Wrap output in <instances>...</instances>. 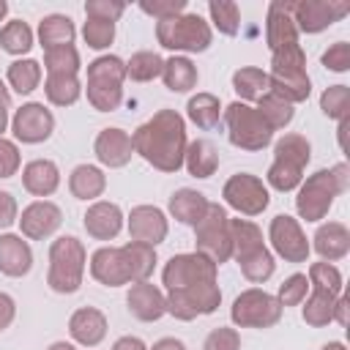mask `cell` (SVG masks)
<instances>
[{"label":"cell","mask_w":350,"mask_h":350,"mask_svg":"<svg viewBox=\"0 0 350 350\" xmlns=\"http://www.w3.org/2000/svg\"><path fill=\"white\" fill-rule=\"evenodd\" d=\"M265 41L271 49L268 90L290 104H301L312 93L306 55L298 44V30L290 16V0H273L265 16Z\"/></svg>","instance_id":"obj_1"},{"label":"cell","mask_w":350,"mask_h":350,"mask_svg":"<svg viewBox=\"0 0 350 350\" xmlns=\"http://www.w3.org/2000/svg\"><path fill=\"white\" fill-rule=\"evenodd\" d=\"M134 153H139L159 172H178L186 153V120L178 109H159L150 120L134 129L131 134Z\"/></svg>","instance_id":"obj_2"},{"label":"cell","mask_w":350,"mask_h":350,"mask_svg":"<svg viewBox=\"0 0 350 350\" xmlns=\"http://www.w3.org/2000/svg\"><path fill=\"white\" fill-rule=\"evenodd\" d=\"M230 238L232 257L241 265V273L254 284L268 282L276 271V260L262 241V230L249 219H230Z\"/></svg>","instance_id":"obj_3"},{"label":"cell","mask_w":350,"mask_h":350,"mask_svg":"<svg viewBox=\"0 0 350 350\" xmlns=\"http://www.w3.org/2000/svg\"><path fill=\"white\" fill-rule=\"evenodd\" d=\"M85 265H88V252H85L82 241L74 235H60L49 246L46 284L60 295H71L82 287Z\"/></svg>","instance_id":"obj_4"},{"label":"cell","mask_w":350,"mask_h":350,"mask_svg":"<svg viewBox=\"0 0 350 350\" xmlns=\"http://www.w3.org/2000/svg\"><path fill=\"white\" fill-rule=\"evenodd\" d=\"M312 159V145L304 134H284L273 145V161L265 172V180L276 191H293L304 180V170Z\"/></svg>","instance_id":"obj_5"},{"label":"cell","mask_w":350,"mask_h":350,"mask_svg":"<svg viewBox=\"0 0 350 350\" xmlns=\"http://www.w3.org/2000/svg\"><path fill=\"white\" fill-rule=\"evenodd\" d=\"M123 79H126V60L118 55H101L88 63V101L98 112H115L123 101Z\"/></svg>","instance_id":"obj_6"},{"label":"cell","mask_w":350,"mask_h":350,"mask_svg":"<svg viewBox=\"0 0 350 350\" xmlns=\"http://www.w3.org/2000/svg\"><path fill=\"white\" fill-rule=\"evenodd\" d=\"M156 41L170 52H205L213 41L211 25L200 14H178L156 22Z\"/></svg>","instance_id":"obj_7"},{"label":"cell","mask_w":350,"mask_h":350,"mask_svg":"<svg viewBox=\"0 0 350 350\" xmlns=\"http://www.w3.org/2000/svg\"><path fill=\"white\" fill-rule=\"evenodd\" d=\"M224 112V126H227V139L241 148V150H262L273 142V129L262 120V115L243 104V101H232L227 104Z\"/></svg>","instance_id":"obj_8"},{"label":"cell","mask_w":350,"mask_h":350,"mask_svg":"<svg viewBox=\"0 0 350 350\" xmlns=\"http://www.w3.org/2000/svg\"><path fill=\"white\" fill-rule=\"evenodd\" d=\"M194 252L205 254L213 265H221L232 257V238H230V216L227 208L219 202H208L205 216L194 224Z\"/></svg>","instance_id":"obj_9"},{"label":"cell","mask_w":350,"mask_h":350,"mask_svg":"<svg viewBox=\"0 0 350 350\" xmlns=\"http://www.w3.org/2000/svg\"><path fill=\"white\" fill-rule=\"evenodd\" d=\"M284 306L279 304L276 295L260 290V287H249L241 295H235L232 306H230V320L238 328H271L282 320Z\"/></svg>","instance_id":"obj_10"},{"label":"cell","mask_w":350,"mask_h":350,"mask_svg":"<svg viewBox=\"0 0 350 350\" xmlns=\"http://www.w3.org/2000/svg\"><path fill=\"white\" fill-rule=\"evenodd\" d=\"M345 194L334 178L331 170H317L312 172L306 180H301L298 186V197H295V211L304 221H320L328 216L334 200Z\"/></svg>","instance_id":"obj_11"},{"label":"cell","mask_w":350,"mask_h":350,"mask_svg":"<svg viewBox=\"0 0 350 350\" xmlns=\"http://www.w3.org/2000/svg\"><path fill=\"white\" fill-rule=\"evenodd\" d=\"M167 301V314H172L175 320H194L202 314H213L221 304V290L216 284V279L211 282H200V284H189L180 290H170L164 295Z\"/></svg>","instance_id":"obj_12"},{"label":"cell","mask_w":350,"mask_h":350,"mask_svg":"<svg viewBox=\"0 0 350 350\" xmlns=\"http://www.w3.org/2000/svg\"><path fill=\"white\" fill-rule=\"evenodd\" d=\"M221 197H224V202L232 211H238L243 216H260L268 208V202H271L268 186L257 175H252V172L230 175L224 180V186H221Z\"/></svg>","instance_id":"obj_13"},{"label":"cell","mask_w":350,"mask_h":350,"mask_svg":"<svg viewBox=\"0 0 350 350\" xmlns=\"http://www.w3.org/2000/svg\"><path fill=\"white\" fill-rule=\"evenodd\" d=\"M219 265H213L205 254L200 252H186V254H172L161 271V282L170 290H180L189 284H200V282H211L216 279Z\"/></svg>","instance_id":"obj_14"},{"label":"cell","mask_w":350,"mask_h":350,"mask_svg":"<svg viewBox=\"0 0 350 350\" xmlns=\"http://www.w3.org/2000/svg\"><path fill=\"white\" fill-rule=\"evenodd\" d=\"M350 14V3H336V0H295L290 3V16L295 22L298 33H320L331 27L334 22L345 19Z\"/></svg>","instance_id":"obj_15"},{"label":"cell","mask_w":350,"mask_h":350,"mask_svg":"<svg viewBox=\"0 0 350 350\" xmlns=\"http://www.w3.org/2000/svg\"><path fill=\"white\" fill-rule=\"evenodd\" d=\"M268 238H271V246L273 252L284 260V262H306L309 260V252H312V243L306 241L298 219L287 216V213H279L271 219V227H268Z\"/></svg>","instance_id":"obj_16"},{"label":"cell","mask_w":350,"mask_h":350,"mask_svg":"<svg viewBox=\"0 0 350 350\" xmlns=\"http://www.w3.org/2000/svg\"><path fill=\"white\" fill-rule=\"evenodd\" d=\"M11 131L19 142L25 145H38L46 142L55 131V115L41 104V101H27L22 104L14 118H11Z\"/></svg>","instance_id":"obj_17"},{"label":"cell","mask_w":350,"mask_h":350,"mask_svg":"<svg viewBox=\"0 0 350 350\" xmlns=\"http://www.w3.org/2000/svg\"><path fill=\"white\" fill-rule=\"evenodd\" d=\"M90 276L104 287L134 284L131 262L123 246H101L90 254Z\"/></svg>","instance_id":"obj_18"},{"label":"cell","mask_w":350,"mask_h":350,"mask_svg":"<svg viewBox=\"0 0 350 350\" xmlns=\"http://www.w3.org/2000/svg\"><path fill=\"white\" fill-rule=\"evenodd\" d=\"M16 221H19V230L25 238L44 241L63 224V211L49 200H36L22 211V216Z\"/></svg>","instance_id":"obj_19"},{"label":"cell","mask_w":350,"mask_h":350,"mask_svg":"<svg viewBox=\"0 0 350 350\" xmlns=\"http://www.w3.org/2000/svg\"><path fill=\"white\" fill-rule=\"evenodd\" d=\"M170 232V221L164 216L161 208L156 205H137L129 213V235L131 241L148 243V246H159Z\"/></svg>","instance_id":"obj_20"},{"label":"cell","mask_w":350,"mask_h":350,"mask_svg":"<svg viewBox=\"0 0 350 350\" xmlns=\"http://www.w3.org/2000/svg\"><path fill=\"white\" fill-rule=\"evenodd\" d=\"M93 153L96 159L109 167V170H118V167H126L134 156V145H131V134L118 129V126H109V129H101L96 142H93Z\"/></svg>","instance_id":"obj_21"},{"label":"cell","mask_w":350,"mask_h":350,"mask_svg":"<svg viewBox=\"0 0 350 350\" xmlns=\"http://www.w3.org/2000/svg\"><path fill=\"white\" fill-rule=\"evenodd\" d=\"M82 224H85V230H88L90 238H96V241H112L123 230V211H120L118 202L96 200L85 211Z\"/></svg>","instance_id":"obj_22"},{"label":"cell","mask_w":350,"mask_h":350,"mask_svg":"<svg viewBox=\"0 0 350 350\" xmlns=\"http://www.w3.org/2000/svg\"><path fill=\"white\" fill-rule=\"evenodd\" d=\"M126 304H129V312L142 320V323H156L159 317L167 314V301H164V293L153 284V282H134L129 295H126Z\"/></svg>","instance_id":"obj_23"},{"label":"cell","mask_w":350,"mask_h":350,"mask_svg":"<svg viewBox=\"0 0 350 350\" xmlns=\"http://www.w3.org/2000/svg\"><path fill=\"white\" fill-rule=\"evenodd\" d=\"M107 317L101 309L96 306H79L71 317H68V334L77 345L82 347H96L104 336H107Z\"/></svg>","instance_id":"obj_24"},{"label":"cell","mask_w":350,"mask_h":350,"mask_svg":"<svg viewBox=\"0 0 350 350\" xmlns=\"http://www.w3.org/2000/svg\"><path fill=\"white\" fill-rule=\"evenodd\" d=\"M33 268V249L22 235L3 232L0 235V271L5 276H25Z\"/></svg>","instance_id":"obj_25"},{"label":"cell","mask_w":350,"mask_h":350,"mask_svg":"<svg viewBox=\"0 0 350 350\" xmlns=\"http://www.w3.org/2000/svg\"><path fill=\"white\" fill-rule=\"evenodd\" d=\"M22 186L33 197H49L60 186V170L52 159H33L22 170Z\"/></svg>","instance_id":"obj_26"},{"label":"cell","mask_w":350,"mask_h":350,"mask_svg":"<svg viewBox=\"0 0 350 350\" xmlns=\"http://www.w3.org/2000/svg\"><path fill=\"white\" fill-rule=\"evenodd\" d=\"M312 241H314L312 246L323 257V262L342 260L350 252V230L342 221H325V224H320Z\"/></svg>","instance_id":"obj_27"},{"label":"cell","mask_w":350,"mask_h":350,"mask_svg":"<svg viewBox=\"0 0 350 350\" xmlns=\"http://www.w3.org/2000/svg\"><path fill=\"white\" fill-rule=\"evenodd\" d=\"M107 189V175L96 167V164H77L68 175V191L77 200H96L101 197Z\"/></svg>","instance_id":"obj_28"},{"label":"cell","mask_w":350,"mask_h":350,"mask_svg":"<svg viewBox=\"0 0 350 350\" xmlns=\"http://www.w3.org/2000/svg\"><path fill=\"white\" fill-rule=\"evenodd\" d=\"M183 167L194 178H211L219 170V150L211 139H194L186 145L183 153Z\"/></svg>","instance_id":"obj_29"},{"label":"cell","mask_w":350,"mask_h":350,"mask_svg":"<svg viewBox=\"0 0 350 350\" xmlns=\"http://www.w3.org/2000/svg\"><path fill=\"white\" fill-rule=\"evenodd\" d=\"M205 211H208V197L202 191H197V189H178L170 197V213L180 224L194 227L205 216Z\"/></svg>","instance_id":"obj_30"},{"label":"cell","mask_w":350,"mask_h":350,"mask_svg":"<svg viewBox=\"0 0 350 350\" xmlns=\"http://www.w3.org/2000/svg\"><path fill=\"white\" fill-rule=\"evenodd\" d=\"M161 79H164V88L172 90V93H189L200 74H197V66L186 57V55H172L164 60V71H161Z\"/></svg>","instance_id":"obj_31"},{"label":"cell","mask_w":350,"mask_h":350,"mask_svg":"<svg viewBox=\"0 0 350 350\" xmlns=\"http://www.w3.org/2000/svg\"><path fill=\"white\" fill-rule=\"evenodd\" d=\"M74 36H77L74 19L66 16V14H46V16L38 22V41H41L44 49H55V46L74 44Z\"/></svg>","instance_id":"obj_32"},{"label":"cell","mask_w":350,"mask_h":350,"mask_svg":"<svg viewBox=\"0 0 350 350\" xmlns=\"http://www.w3.org/2000/svg\"><path fill=\"white\" fill-rule=\"evenodd\" d=\"M336 298H339V295H334V293H328V290L312 287V293H309V298H304V309H301L304 323L312 325V328H325L328 323H334Z\"/></svg>","instance_id":"obj_33"},{"label":"cell","mask_w":350,"mask_h":350,"mask_svg":"<svg viewBox=\"0 0 350 350\" xmlns=\"http://www.w3.org/2000/svg\"><path fill=\"white\" fill-rule=\"evenodd\" d=\"M232 90L241 96L238 101H243V104L257 101L260 96L268 93V71H262L257 66H241L232 74Z\"/></svg>","instance_id":"obj_34"},{"label":"cell","mask_w":350,"mask_h":350,"mask_svg":"<svg viewBox=\"0 0 350 350\" xmlns=\"http://www.w3.org/2000/svg\"><path fill=\"white\" fill-rule=\"evenodd\" d=\"M44 93H46L49 104H55V107H71V104H77V98L82 96L79 74H46Z\"/></svg>","instance_id":"obj_35"},{"label":"cell","mask_w":350,"mask_h":350,"mask_svg":"<svg viewBox=\"0 0 350 350\" xmlns=\"http://www.w3.org/2000/svg\"><path fill=\"white\" fill-rule=\"evenodd\" d=\"M186 115L200 129H216L221 120V101L213 93H197L186 104Z\"/></svg>","instance_id":"obj_36"},{"label":"cell","mask_w":350,"mask_h":350,"mask_svg":"<svg viewBox=\"0 0 350 350\" xmlns=\"http://www.w3.org/2000/svg\"><path fill=\"white\" fill-rule=\"evenodd\" d=\"M5 79L19 96H27L41 85V63L33 60V57H19L8 66Z\"/></svg>","instance_id":"obj_37"},{"label":"cell","mask_w":350,"mask_h":350,"mask_svg":"<svg viewBox=\"0 0 350 350\" xmlns=\"http://www.w3.org/2000/svg\"><path fill=\"white\" fill-rule=\"evenodd\" d=\"M254 109L262 115V120H265V123H268L273 131H279V129H287V126L293 123V118H295V109H293V104H287L284 98H279V96H273V93H265V96H260Z\"/></svg>","instance_id":"obj_38"},{"label":"cell","mask_w":350,"mask_h":350,"mask_svg":"<svg viewBox=\"0 0 350 350\" xmlns=\"http://www.w3.org/2000/svg\"><path fill=\"white\" fill-rule=\"evenodd\" d=\"M33 46V30L22 19H11L0 27V49L8 55H27Z\"/></svg>","instance_id":"obj_39"},{"label":"cell","mask_w":350,"mask_h":350,"mask_svg":"<svg viewBox=\"0 0 350 350\" xmlns=\"http://www.w3.org/2000/svg\"><path fill=\"white\" fill-rule=\"evenodd\" d=\"M161 71H164V57L148 49L134 52L126 60V77H131L134 82H153L156 77H161Z\"/></svg>","instance_id":"obj_40"},{"label":"cell","mask_w":350,"mask_h":350,"mask_svg":"<svg viewBox=\"0 0 350 350\" xmlns=\"http://www.w3.org/2000/svg\"><path fill=\"white\" fill-rule=\"evenodd\" d=\"M208 14H211V22L219 33L224 36H238L241 30V8L238 3L232 0H211L208 3Z\"/></svg>","instance_id":"obj_41"},{"label":"cell","mask_w":350,"mask_h":350,"mask_svg":"<svg viewBox=\"0 0 350 350\" xmlns=\"http://www.w3.org/2000/svg\"><path fill=\"white\" fill-rule=\"evenodd\" d=\"M123 249H126V254H129L134 282H145V279L153 273L156 262H159L156 246H148V243H139V241H129V243H123Z\"/></svg>","instance_id":"obj_42"},{"label":"cell","mask_w":350,"mask_h":350,"mask_svg":"<svg viewBox=\"0 0 350 350\" xmlns=\"http://www.w3.org/2000/svg\"><path fill=\"white\" fill-rule=\"evenodd\" d=\"M79 52L74 44L44 49V68L46 74H79Z\"/></svg>","instance_id":"obj_43"},{"label":"cell","mask_w":350,"mask_h":350,"mask_svg":"<svg viewBox=\"0 0 350 350\" xmlns=\"http://www.w3.org/2000/svg\"><path fill=\"white\" fill-rule=\"evenodd\" d=\"M320 109L331 120H345L350 112V88L347 85H331L320 93Z\"/></svg>","instance_id":"obj_44"},{"label":"cell","mask_w":350,"mask_h":350,"mask_svg":"<svg viewBox=\"0 0 350 350\" xmlns=\"http://www.w3.org/2000/svg\"><path fill=\"white\" fill-rule=\"evenodd\" d=\"M309 287H320V290H328L334 295H342V273L336 265L331 262H312L309 265Z\"/></svg>","instance_id":"obj_45"},{"label":"cell","mask_w":350,"mask_h":350,"mask_svg":"<svg viewBox=\"0 0 350 350\" xmlns=\"http://www.w3.org/2000/svg\"><path fill=\"white\" fill-rule=\"evenodd\" d=\"M82 38L90 49H107L115 41V22L104 19H88L82 25Z\"/></svg>","instance_id":"obj_46"},{"label":"cell","mask_w":350,"mask_h":350,"mask_svg":"<svg viewBox=\"0 0 350 350\" xmlns=\"http://www.w3.org/2000/svg\"><path fill=\"white\" fill-rule=\"evenodd\" d=\"M306 290H309V279H306V273H293V276H287V279L279 284L276 298H279L282 306H298V304H304Z\"/></svg>","instance_id":"obj_47"},{"label":"cell","mask_w":350,"mask_h":350,"mask_svg":"<svg viewBox=\"0 0 350 350\" xmlns=\"http://www.w3.org/2000/svg\"><path fill=\"white\" fill-rule=\"evenodd\" d=\"M126 11L123 0H88L85 3V16L88 19H104V22H118Z\"/></svg>","instance_id":"obj_48"},{"label":"cell","mask_w":350,"mask_h":350,"mask_svg":"<svg viewBox=\"0 0 350 350\" xmlns=\"http://www.w3.org/2000/svg\"><path fill=\"white\" fill-rule=\"evenodd\" d=\"M202 350H241V334L235 328L219 325L205 336Z\"/></svg>","instance_id":"obj_49"},{"label":"cell","mask_w":350,"mask_h":350,"mask_svg":"<svg viewBox=\"0 0 350 350\" xmlns=\"http://www.w3.org/2000/svg\"><path fill=\"white\" fill-rule=\"evenodd\" d=\"M139 11H145V14L156 16V22H161V19L183 14L186 11V0H142Z\"/></svg>","instance_id":"obj_50"},{"label":"cell","mask_w":350,"mask_h":350,"mask_svg":"<svg viewBox=\"0 0 350 350\" xmlns=\"http://www.w3.org/2000/svg\"><path fill=\"white\" fill-rule=\"evenodd\" d=\"M323 66L328 68V71H336V74H345L347 68H350V44L347 41H336V44H331L325 52H323Z\"/></svg>","instance_id":"obj_51"},{"label":"cell","mask_w":350,"mask_h":350,"mask_svg":"<svg viewBox=\"0 0 350 350\" xmlns=\"http://www.w3.org/2000/svg\"><path fill=\"white\" fill-rule=\"evenodd\" d=\"M19 164H22V156H19L16 142L0 137V178H11V175H16Z\"/></svg>","instance_id":"obj_52"},{"label":"cell","mask_w":350,"mask_h":350,"mask_svg":"<svg viewBox=\"0 0 350 350\" xmlns=\"http://www.w3.org/2000/svg\"><path fill=\"white\" fill-rule=\"evenodd\" d=\"M16 219H19L16 197H14L11 191H3V189H0V230H8Z\"/></svg>","instance_id":"obj_53"},{"label":"cell","mask_w":350,"mask_h":350,"mask_svg":"<svg viewBox=\"0 0 350 350\" xmlns=\"http://www.w3.org/2000/svg\"><path fill=\"white\" fill-rule=\"evenodd\" d=\"M16 317V301L8 293H0V334L14 323Z\"/></svg>","instance_id":"obj_54"},{"label":"cell","mask_w":350,"mask_h":350,"mask_svg":"<svg viewBox=\"0 0 350 350\" xmlns=\"http://www.w3.org/2000/svg\"><path fill=\"white\" fill-rule=\"evenodd\" d=\"M112 350H148V345H145L139 336H120V339L112 345Z\"/></svg>","instance_id":"obj_55"},{"label":"cell","mask_w":350,"mask_h":350,"mask_svg":"<svg viewBox=\"0 0 350 350\" xmlns=\"http://www.w3.org/2000/svg\"><path fill=\"white\" fill-rule=\"evenodd\" d=\"M148 350H186V345L175 336H164V339L153 342V347H148Z\"/></svg>","instance_id":"obj_56"},{"label":"cell","mask_w":350,"mask_h":350,"mask_svg":"<svg viewBox=\"0 0 350 350\" xmlns=\"http://www.w3.org/2000/svg\"><path fill=\"white\" fill-rule=\"evenodd\" d=\"M347 306H350V301H347L345 295H339V298H336V306H334V320H336L339 325H347Z\"/></svg>","instance_id":"obj_57"},{"label":"cell","mask_w":350,"mask_h":350,"mask_svg":"<svg viewBox=\"0 0 350 350\" xmlns=\"http://www.w3.org/2000/svg\"><path fill=\"white\" fill-rule=\"evenodd\" d=\"M345 134H347V118H345V120H339V129H336V137H339V148H342V150L347 148V142H345Z\"/></svg>","instance_id":"obj_58"},{"label":"cell","mask_w":350,"mask_h":350,"mask_svg":"<svg viewBox=\"0 0 350 350\" xmlns=\"http://www.w3.org/2000/svg\"><path fill=\"white\" fill-rule=\"evenodd\" d=\"M8 104H11V93H8L5 82L0 79V107H8Z\"/></svg>","instance_id":"obj_59"},{"label":"cell","mask_w":350,"mask_h":350,"mask_svg":"<svg viewBox=\"0 0 350 350\" xmlns=\"http://www.w3.org/2000/svg\"><path fill=\"white\" fill-rule=\"evenodd\" d=\"M46 350H77V347H74L71 342H52Z\"/></svg>","instance_id":"obj_60"},{"label":"cell","mask_w":350,"mask_h":350,"mask_svg":"<svg viewBox=\"0 0 350 350\" xmlns=\"http://www.w3.org/2000/svg\"><path fill=\"white\" fill-rule=\"evenodd\" d=\"M5 126H8V107H0V137H3Z\"/></svg>","instance_id":"obj_61"},{"label":"cell","mask_w":350,"mask_h":350,"mask_svg":"<svg viewBox=\"0 0 350 350\" xmlns=\"http://www.w3.org/2000/svg\"><path fill=\"white\" fill-rule=\"evenodd\" d=\"M320 350H347V347H345L342 342H325V345H323Z\"/></svg>","instance_id":"obj_62"},{"label":"cell","mask_w":350,"mask_h":350,"mask_svg":"<svg viewBox=\"0 0 350 350\" xmlns=\"http://www.w3.org/2000/svg\"><path fill=\"white\" fill-rule=\"evenodd\" d=\"M5 14H8V3H5V0H0V22L5 19Z\"/></svg>","instance_id":"obj_63"}]
</instances>
